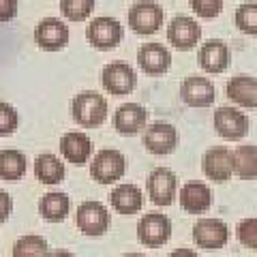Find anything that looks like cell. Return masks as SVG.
I'll return each instance as SVG.
<instances>
[{"label":"cell","mask_w":257,"mask_h":257,"mask_svg":"<svg viewBox=\"0 0 257 257\" xmlns=\"http://www.w3.org/2000/svg\"><path fill=\"white\" fill-rule=\"evenodd\" d=\"M71 114H73V120L79 126H86V128L99 126L107 118V101L99 92L84 90L71 103Z\"/></svg>","instance_id":"6da1fadb"},{"label":"cell","mask_w":257,"mask_h":257,"mask_svg":"<svg viewBox=\"0 0 257 257\" xmlns=\"http://www.w3.org/2000/svg\"><path fill=\"white\" fill-rule=\"evenodd\" d=\"M165 11L155 0H138L131 9H128V26L135 35L148 37L163 26Z\"/></svg>","instance_id":"7a4b0ae2"},{"label":"cell","mask_w":257,"mask_h":257,"mask_svg":"<svg viewBox=\"0 0 257 257\" xmlns=\"http://www.w3.org/2000/svg\"><path fill=\"white\" fill-rule=\"evenodd\" d=\"M124 172H126L124 155L114 148L99 150L90 163V176L99 184H114L122 178Z\"/></svg>","instance_id":"3957f363"},{"label":"cell","mask_w":257,"mask_h":257,"mask_svg":"<svg viewBox=\"0 0 257 257\" xmlns=\"http://www.w3.org/2000/svg\"><path fill=\"white\" fill-rule=\"evenodd\" d=\"M86 39L88 43L96 50H114L122 41V26L120 22L114 18H107V15H101V18H94L86 28Z\"/></svg>","instance_id":"277c9868"},{"label":"cell","mask_w":257,"mask_h":257,"mask_svg":"<svg viewBox=\"0 0 257 257\" xmlns=\"http://www.w3.org/2000/svg\"><path fill=\"white\" fill-rule=\"evenodd\" d=\"M101 82L109 94L124 96L128 92H133V88L138 86V75H135V69L131 64L111 62V64H105V69H103Z\"/></svg>","instance_id":"5b68a950"},{"label":"cell","mask_w":257,"mask_h":257,"mask_svg":"<svg viewBox=\"0 0 257 257\" xmlns=\"http://www.w3.org/2000/svg\"><path fill=\"white\" fill-rule=\"evenodd\" d=\"M229 240V227L221 219H199L193 225V242L206 251L223 248Z\"/></svg>","instance_id":"8992f818"},{"label":"cell","mask_w":257,"mask_h":257,"mask_svg":"<svg viewBox=\"0 0 257 257\" xmlns=\"http://www.w3.org/2000/svg\"><path fill=\"white\" fill-rule=\"evenodd\" d=\"M138 238L146 246H163L172 238V221L165 214L146 212L138 223Z\"/></svg>","instance_id":"52a82bcc"},{"label":"cell","mask_w":257,"mask_h":257,"mask_svg":"<svg viewBox=\"0 0 257 257\" xmlns=\"http://www.w3.org/2000/svg\"><path fill=\"white\" fill-rule=\"evenodd\" d=\"M77 229L86 236H103L109 227V212L101 202H84L75 214Z\"/></svg>","instance_id":"ba28073f"},{"label":"cell","mask_w":257,"mask_h":257,"mask_svg":"<svg viewBox=\"0 0 257 257\" xmlns=\"http://www.w3.org/2000/svg\"><path fill=\"white\" fill-rule=\"evenodd\" d=\"M178 189V178L170 167H157L148 176V197L155 206H172Z\"/></svg>","instance_id":"9c48e42d"},{"label":"cell","mask_w":257,"mask_h":257,"mask_svg":"<svg viewBox=\"0 0 257 257\" xmlns=\"http://www.w3.org/2000/svg\"><path fill=\"white\" fill-rule=\"evenodd\" d=\"M35 41L43 52H60L69 43V26L58 18H45L37 24Z\"/></svg>","instance_id":"30bf717a"},{"label":"cell","mask_w":257,"mask_h":257,"mask_svg":"<svg viewBox=\"0 0 257 257\" xmlns=\"http://www.w3.org/2000/svg\"><path fill=\"white\" fill-rule=\"evenodd\" d=\"M199 39H202V28L189 15H176L167 26V41L180 52L193 50L199 43Z\"/></svg>","instance_id":"8fae6325"},{"label":"cell","mask_w":257,"mask_h":257,"mask_svg":"<svg viewBox=\"0 0 257 257\" xmlns=\"http://www.w3.org/2000/svg\"><path fill=\"white\" fill-rule=\"evenodd\" d=\"M248 124H251L248 118L236 107L223 105L214 111V128L223 140H229V142L242 140L248 133Z\"/></svg>","instance_id":"7c38bea8"},{"label":"cell","mask_w":257,"mask_h":257,"mask_svg":"<svg viewBox=\"0 0 257 257\" xmlns=\"http://www.w3.org/2000/svg\"><path fill=\"white\" fill-rule=\"evenodd\" d=\"M180 99L189 107H210L216 99V88L208 77L191 75L180 86Z\"/></svg>","instance_id":"4fadbf2b"},{"label":"cell","mask_w":257,"mask_h":257,"mask_svg":"<svg viewBox=\"0 0 257 257\" xmlns=\"http://www.w3.org/2000/svg\"><path fill=\"white\" fill-rule=\"evenodd\" d=\"M202 170L210 180L214 182H227L234 174V152L225 146H214L206 150L202 159Z\"/></svg>","instance_id":"5bb4252c"},{"label":"cell","mask_w":257,"mask_h":257,"mask_svg":"<svg viewBox=\"0 0 257 257\" xmlns=\"http://www.w3.org/2000/svg\"><path fill=\"white\" fill-rule=\"evenodd\" d=\"M178 144V131L170 122H155L146 128L144 133V146H146L152 155H172Z\"/></svg>","instance_id":"9a60e30c"},{"label":"cell","mask_w":257,"mask_h":257,"mask_svg":"<svg viewBox=\"0 0 257 257\" xmlns=\"http://www.w3.org/2000/svg\"><path fill=\"white\" fill-rule=\"evenodd\" d=\"M138 64L144 73L148 75H161L172 67V54L165 45L161 43H146L138 52Z\"/></svg>","instance_id":"2e32d148"},{"label":"cell","mask_w":257,"mask_h":257,"mask_svg":"<svg viewBox=\"0 0 257 257\" xmlns=\"http://www.w3.org/2000/svg\"><path fill=\"white\" fill-rule=\"evenodd\" d=\"M60 152L69 163L82 167V165L88 163V159H90V155H92V142L82 131L64 133L62 140H60Z\"/></svg>","instance_id":"e0dca14e"},{"label":"cell","mask_w":257,"mask_h":257,"mask_svg":"<svg viewBox=\"0 0 257 257\" xmlns=\"http://www.w3.org/2000/svg\"><path fill=\"white\" fill-rule=\"evenodd\" d=\"M197 60H199V67H202L206 73H214V75L223 73L229 64V50L221 39H210V41H206L199 47Z\"/></svg>","instance_id":"ac0fdd59"},{"label":"cell","mask_w":257,"mask_h":257,"mask_svg":"<svg viewBox=\"0 0 257 257\" xmlns=\"http://www.w3.org/2000/svg\"><path fill=\"white\" fill-rule=\"evenodd\" d=\"M148 111L140 103H124L114 114V128L120 135H135L146 126Z\"/></svg>","instance_id":"d6986e66"},{"label":"cell","mask_w":257,"mask_h":257,"mask_svg":"<svg viewBox=\"0 0 257 257\" xmlns=\"http://www.w3.org/2000/svg\"><path fill=\"white\" fill-rule=\"evenodd\" d=\"M212 204V193L204 182H187L180 189V206L189 214H202Z\"/></svg>","instance_id":"ffe728a7"},{"label":"cell","mask_w":257,"mask_h":257,"mask_svg":"<svg viewBox=\"0 0 257 257\" xmlns=\"http://www.w3.org/2000/svg\"><path fill=\"white\" fill-rule=\"evenodd\" d=\"M109 202L118 214L131 216L142 210L144 195H142V189L135 187V184H118V187L109 193Z\"/></svg>","instance_id":"44dd1931"},{"label":"cell","mask_w":257,"mask_h":257,"mask_svg":"<svg viewBox=\"0 0 257 257\" xmlns=\"http://www.w3.org/2000/svg\"><path fill=\"white\" fill-rule=\"evenodd\" d=\"M227 96L240 107H257V79L251 75H236L227 82Z\"/></svg>","instance_id":"7402d4cb"},{"label":"cell","mask_w":257,"mask_h":257,"mask_svg":"<svg viewBox=\"0 0 257 257\" xmlns=\"http://www.w3.org/2000/svg\"><path fill=\"white\" fill-rule=\"evenodd\" d=\"M69 210H71V199H69V195H64V193L52 191V193H47V195H43L41 202H39V214L50 223L64 221Z\"/></svg>","instance_id":"603a6c76"},{"label":"cell","mask_w":257,"mask_h":257,"mask_svg":"<svg viewBox=\"0 0 257 257\" xmlns=\"http://www.w3.org/2000/svg\"><path fill=\"white\" fill-rule=\"evenodd\" d=\"M35 176L41 184H58L64 178V163L52 152H43L35 161Z\"/></svg>","instance_id":"cb8c5ba5"},{"label":"cell","mask_w":257,"mask_h":257,"mask_svg":"<svg viewBox=\"0 0 257 257\" xmlns=\"http://www.w3.org/2000/svg\"><path fill=\"white\" fill-rule=\"evenodd\" d=\"M26 174V157L20 150H0V178L18 182Z\"/></svg>","instance_id":"d4e9b609"},{"label":"cell","mask_w":257,"mask_h":257,"mask_svg":"<svg viewBox=\"0 0 257 257\" xmlns=\"http://www.w3.org/2000/svg\"><path fill=\"white\" fill-rule=\"evenodd\" d=\"M234 174L242 180H255L257 178V146L246 144L234 150Z\"/></svg>","instance_id":"484cf974"},{"label":"cell","mask_w":257,"mask_h":257,"mask_svg":"<svg viewBox=\"0 0 257 257\" xmlns=\"http://www.w3.org/2000/svg\"><path fill=\"white\" fill-rule=\"evenodd\" d=\"M47 240L43 236H22L13 244V257H47Z\"/></svg>","instance_id":"4316f807"},{"label":"cell","mask_w":257,"mask_h":257,"mask_svg":"<svg viewBox=\"0 0 257 257\" xmlns=\"http://www.w3.org/2000/svg\"><path fill=\"white\" fill-rule=\"evenodd\" d=\"M234 22L240 32L257 37V3H244L240 5L234 13Z\"/></svg>","instance_id":"83f0119b"},{"label":"cell","mask_w":257,"mask_h":257,"mask_svg":"<svg viewBox=\"0 0 257 257\" xmlns=\"http://www.w3.org/2000/svg\"><path fill=\"white\" fill-rule=\"evenodd\" d=\"M94 9V0H60V11L69 22H84Z\"/></svg>","instance_id":"f1b7e54d"},{"label":"cell","mask_w":257,"mask_h":257,"mask_svg":"<svg viewBox=\"0 0 257 257\" xmlns=\"http://www.w3.org/2000/svg\"><path fill=\"white\" fill-rule=\"evenodd\" d=\"M236 236L240 240V244H244L246 248H257V219H242L236 227Z\"/></svg>","instance_id":"f546056e"},{"label":"cell","mask_w":257,"mask_h":257,"mask_svg":"<svg viewBox=\"0 0 257 257\" xmlns=\"http://www.w3.org/2000/svg\"><path fill=\"white\" fill-rule=\"evenodd\" d=\"M20 124V116L13 105L0 101V135H11Z\"/></svg>","instance_id":"4dcf8cb0"},{"label":"cell","mask_w":257,"mask_h":257,"mask_svg":"<svg viewBox=\"0 0 257 257\" xmlns=\"http://www.w3.org/2000/svg\"><path fill=\"white\" fill-rule=\"evenodd\" d=\"M191 9L204 20H214L223 11V0H191Z\"/></svg>","instance_id":"1f68e13d"},{"label":"cell","mask_w":257,"mask_h":257,"mask_svg":"<svg viewBox=\"0 0 257 257\" xmlns=\"http://www.w3.org/2000/svg\"><path fill=\"white\" fill-rule=\"evenodd\" d=\"M18 0H0V22H11L18 15Z\"/></svg>","instance_id":"d6a6232c"},{"label":"cell","mask_w":257,"mask_h":257,"mask_svg":"<svg viewBox=\"0 0 257 257\" xmlns=\"http://www.w3.org/2000/svg\"><path fill=\"white\" fill-rule=\"evenodd\" d=\"M11 210H13V199H11V195L7 191L0 189V225L9 219Z\"/></svg>","instance_id":"836d02e7"},{"label":"cell","mask_w":257,"mask_h":257,"mask_svg":"<svg viewBox=\"0 0 257 257\" xmlns=\"http://www.w3.org/2000/svg\"><path fill=\"white\" fill-rule=\"evenodd\" d=\"M170 257H199V255L191 251V248H176V251L170 253Z\"/></svg>","instance_id":"e575fe53"},{"label":"cell","mask_w":257,"mask_h":257,"mask_svg":"<svg viewBox=\"0 0 257 257\" xmlns=\"http://www.w3.org/2000/svg\"><path fill=\"white\" fill-rule=\"evenodd\" d=\"M47 257H75V255L69 253V251H62V248H60V251H50V253H47Z\"/></svg>","instance_id":"d590c367"},{"label":"cell","mask_w":257,"mask_h":257,"mask_svg":"<svg viewBox=\"0 0 257 257\" xmlns=\"http://www.w3.org/2000/svg\"><path fill=\"white\" fill-rule=\"evenodd\" d=\"M120 257H146V255H142V253H124V255H120Z\"/></svg>","instance_id":"8d00e7d4"}]
</instances>
